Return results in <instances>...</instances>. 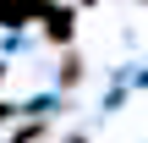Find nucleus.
Masks as SVG:
<instances>
[{
  "instance_id": "obj_1",
  "label": "nucleus",
  "mask_w": 148,
  "mask_h": 143,
  "mask_svg": "<svg viewBox=\"0 0 148 143\" xmlns=\"http://www.w3.org/2000/svg\"><path fill=\"white\" fill-rule=\"evenodd\" d=\"M38 22H44V33H49L55 44H66V39H71V28H77V11H66V6H44V11H38Z\"/></svg>"
},
{
  "instance_id": "obj_4",
  "label": "nucleus",
  "mask_w": 148,
  "mask_h": 143,
  "mask_svg": "<svg viewBox=\"0 0 148 143\" xmlns=\"http://www.w3.org/2000/svg\"><path fill=\"white\" fill-rule=\"evenodd\" d=\"M82 6H93V0H82Z\"/></svg>"
},
{
  "instance_id": "obj_2",
  "label": "nucleus",
  "mask_w": 148,
  "mask_h": 143,
  "mask_svg": "<svg viewBox=\"0 0 148 143\" xmlns=\"http://www.w3.org/2000/svg\"><path fill=\"white\" fill-rule=\"evenodd\" d=\"M49 0H0V28H22V22H38Z\"/></svg>"
},
{
  "instance_id": "obj_3",
  "label": "nucleus",
  "mask_w": 148,
  "mask_h": 143,
  "mask_svg": "<svg viewBox=\"0 0 148 143\" xmlns=\"http://www.w3.org/2000/svg\"><path fill=\"white\" fill-rule=\"evenodd\" d=\"M38 138H44V121H33V127H22V132H16L11 143H38Z\"/></svg>"
},
{
  "instance_id": "obj_5",
  "label": "nucleus",
  "mask_w": 148,
  "mask_h": 143,
  "mask_svg": "<svg viewBox=\"0 0 148 143\" xmlns=\"http://www.w3.org/2000/svg\"><path fill=\"white\" fill-rule=\"evenodd\" d=\"M71 143H82V138H71Z\"/></svg>"
}]
</instances>
